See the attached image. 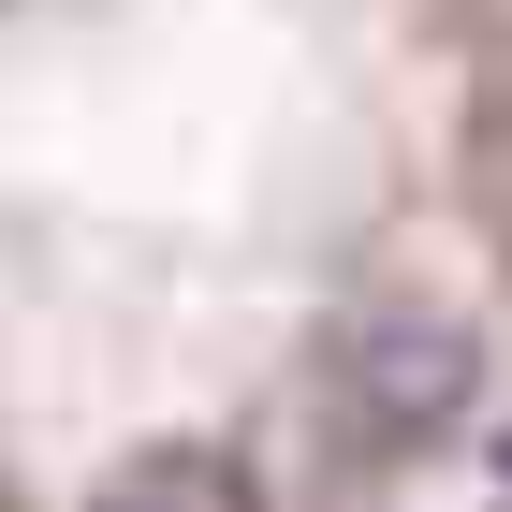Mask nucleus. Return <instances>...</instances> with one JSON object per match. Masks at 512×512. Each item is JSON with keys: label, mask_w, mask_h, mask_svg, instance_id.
<instances>
[{"label": "nucleus", "mask_w": 512, "mask_h": 512, "mask_svg": "<svg viewBox=\"0 0 512 512\" xmlns=\"http://www.w3.org/2000/svg\"><path fill=\"white\" fill-rule=\"evenodd\" d=\"M469 395H483V352L454 337V322H381L366 352H337V410H352L366 454H425V439H454Z\"/></svg>", "instance_id": "1"}, {"label": "nucleus", "mask_w": 512, "mask_h": 512, "mask_svg": "<svg viewBox=\"0 0 512 512\" xmlns=\"http://www.w3.org/2000/svg\"><path fill=\"white\" fill-rule=\"evenodd\" d=\"M88 512H264L235 454H132V469L88 483Z\"/></svg>", "instance_id": "2"}]
</instances>
